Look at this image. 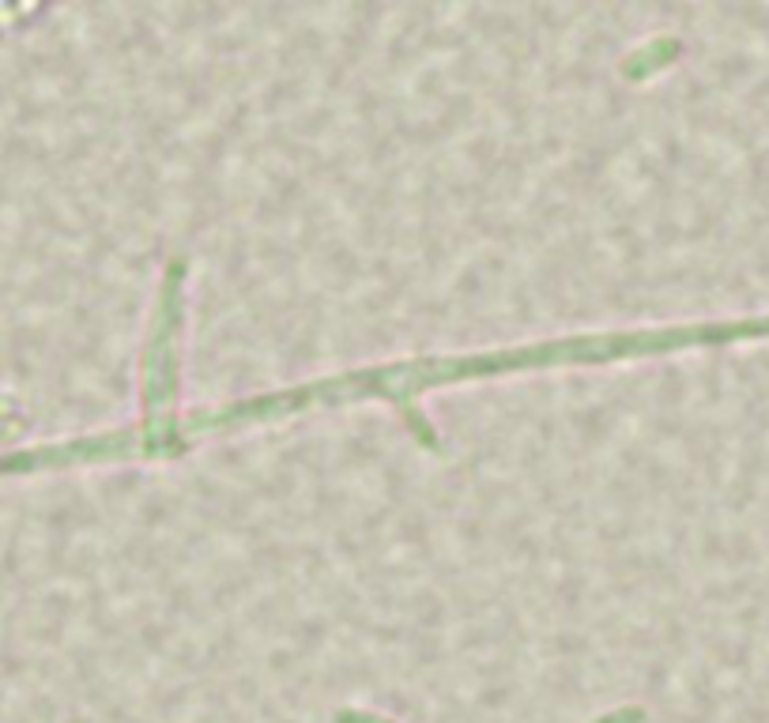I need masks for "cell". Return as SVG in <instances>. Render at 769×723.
<instances>
[{
  "label": "cell",
  "mask_w": 769,
  "mask_h": 723,
  "mask_svg": "<svg viewBox=\"0 0 769 723\" xmlns=\"http://www.w3.org/2000/svg\"><path fill=\"white\" fill-rule=\"evenodd\" d=\"M336 723H396L389 716H377V712H366V708H347L336 716Z\"/></svg>",
  "instance_id": "6da1fadb"
}]
</instances>
